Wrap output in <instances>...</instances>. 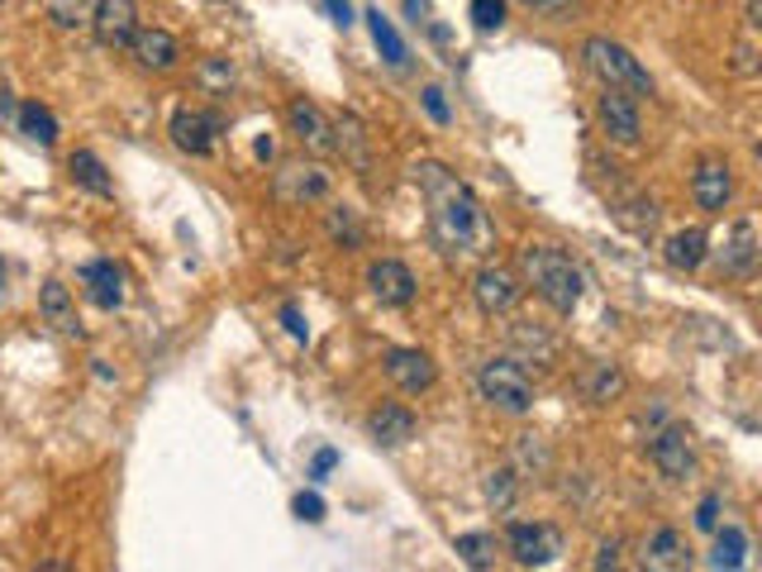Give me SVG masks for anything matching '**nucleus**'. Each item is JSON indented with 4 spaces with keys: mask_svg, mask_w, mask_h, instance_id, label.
Listing matches in <instances>:
<instances>
[{
    "mask_svg": "<svg viewBox=\"0 0 762 572\" xmlns=\"http://www.w3.org/2000/svg\"><path fill=\"white\" fill-rule=\"evenodd\" d=\"M515 468H496V472H491L486 477V501L491 505H496V511H511V505H515Z\"/></svg>",
    "mask_w": 762,
    "mask_h": 572,
    "instance_id": "obj_33",
    "label": "nucleus"
},
{
    "mask_svg": "<svg viewBox=\"0 0 762 572\" xmlns=\"http://www.w3.org/2000/svg\"><path fill=\"white\" fill-rule=\"evenodd\" d=\"M20 130L29 139H39V143H53L58 139V120H53V110H43L39 101H29V105H20Z\"/></svg>",
    "mask_w": 762,
    "mask_h": 572,
    "instance_id": "obj_31",
    "label": "nucleus"
},
{
    "mask_svg": "<svg viewBox=\"0 0 762 572\" xmlns=\"http://www.w3.org/2000/svg\"><path fill=\"white\" fill-rule=\"evenodd\" d=\"M743 14H749V20H743L749 29H762V0H749V10H743Z\"/></svg>",
    "mask_w": 762,
    "mask_h": 572,
    "instance_id": "obj_47",
    "label": "nucleus"
},
{
    "mask_svg": "<svg viewBox=\"0 0 762 572\" xmlns=\"http://www.w3.org/2000/svg\"><path fill=\"white\" fill-rule=\"evenodd\" d=\"M325 225H329V238H333V244H343V248H358V244H362V225H358V211H348V205H333Z\"/></svg>",
    "mask_w": 762,
    "mask_h": 572,
    "instance_id": "obj_32",
    "label": "nucleus"
},
{
    "mask_svg": "<svg viewBox=\"0 0 762 572\" xmlns=\"http://www.w3.org/2000/svg\"><path fill=\"white\" fill-rule=\"evenodd\" d=\"M519 267H524V277L534 282V292L544 296L558 315L577 310V300H581V273H577V263H572L567 253L548 248V244H529V248L519 253Z\"/></svg>",
    "mask_w": 762,
    "mask_h": 572,
    "instance_id": "obj_2",
    "label": "nucleus"
},
{
    "mask_svg": "<svg viewBox=\"0 0 762 572\" xmlns=\"http://www.w3.org/2000/svg\"><path fill=\"white\" fill-rule=\"evenodd\" d=\"M734 68H739L743 76H753V72H758V62H753V43H739V62H734Z\"/></svg>",
    "mask_w": 762,
    "mask_h": 572,
    "instance_id": "obj_44",
    "label": "nucleus"
},
{
    "mask_svg": "<svg viewBox=\"0 0 762 572\" xmlns=\"http://www.w3.org/2000/svg\"><path fill=\"white\" fill-rule=\"evenodd\" d=\"M368 24H372V39H377V48H381V58H387L391 68H405V43H401V34L391 29V20H381V10H368Z\"/></svg>",
    "mask_w": 762,
    "mask_h": 572,
    "instance_id": "obj_29",
    "label": "nucleus"
},
{
    "mask_svg": "<svg viewBox=\"0 0 762 572\" xmlns=\"http://www.w3.org/2000/svg\"><path fill=\"white\" fill-rule=\"evenodd\" d=\"M424 110H429V120H434V124H449L453 120L449 115V101H443L439 86H424Z\"/></svg>",
    "mask_w": 762,
    "mask_h": 572,
    "instance_id": "obj_39",
    "label": "nucleus"
},
{
    "mask_svg": "<svg viewBox=\"0 0 762 572\" xmlns=\"http://www.w3.org/2000/svg\"><path fill=\"white\" fill-rule=\"evenodd\" d=\"M472 24L482 29V34H496L505 24V0H472Z\"/></svg>",
    "mask_w": 762,
    "mask_h": 572,
    "instance_id": "obj_35",
    "label": "nucleus"
},
{
    "mask_svg": "<svg viewBox=\"0 0 762 572\" xmlns=\"http://www.w3.org/2000/svg\"><path fill=\"white\" fill-rule=\"evenodd\" d=\"M368 429H372V439L381 443V449H401V443L415 439V410L410 406H377L372 416H368Z\"/></svg>",
    "mask_w": 762,
    "mask_h": 572,
    "instance_id": "obj_16",
    "label": "nucleus"
},
{
    "mask_svg": "<svg viewBox=\"0 0 762 572\" xmlns=\"http://www.w3.org/2000/svg\"><path fill=\"white\" fill-rule=\"evenodd\" d=\"M333 468H339V453H333V449H320V453H315V468H310V477H315V482H325V477H329Z\"/></svg>",
    "mask_w": 762,
    "mask_h": 572,
    "instance_id": "obj_41",
    "label": "nucleus"
},
{
    "mask_svg": "<svg viewBox=\"0 0 762 572\" xmlns=\"http://www.w3.org/2000/svg\"><path fill=\"white\" fill-rule=\"evenodd\" d=\"M743 559H749V539H743V530H714V553H710V568H743Z\"/></svg>",
    "mask_w": 762,
    "mask_h": 572,
    "instance_id": "obj_27",
    "label": "nucleus"
},
{
    "mask_svg": "<svg viewBox=\"0 0 762 572\" xmlns=\"http://www.w3.org/2000/svg\"><path fill=\"white\" fill-rule=\"evenodd\" d=\"M600 124H606V134L615 143H625V149H634L643 134V124H639V101H634L629 91H619V86H606V95H600Z\"/></svg>",
    "mask_w": 762,
    "mask_h": 572,
    "instance_id": "obj_8",
    "label": "nucleus"
},
{
    "mask_svg": "<svg viewBox=\"0 0 762 572\" xmlns=\"http://www.w3.org/2000/svg\"><path fill=\"white\" fill-rule=\"evenodd\" d=\"M648 458H653V468L667 477V482H687L691 468H696V453H691V439L687 429H662V435H653V443H648Z\"/></svg>",
    "mask_w": 762,
    "mask_h": 572,
    "instance_id": "obj_7",
    "label": "nucleus"
},
{
    "mask_svg": "<svg viewBox=\"0 0 762 572\" xmlns=\"http://www.w3.org/2000/svg\"><path fill=\"white\" fill-rule=\"evenodd\" d=\"M457 559L467 568H491L496 563V534H482V530L457 534Z\"/></svg>",
    "mask_w": 762,
    "mask_h": 572,
    "instance_id": "obj_28",
    "label": "nucleus"
},
{
    "mask_svg": "<svg viewBox=\"0 0 762 572\" xmlns=\"http://www.w3.org/2000/svg\"><path fill=\"white\" fill-rule=\"evenodd\" d=\"M563 553V534L553 524H511V559L519 568H544Z\"/></svg>",
    "mask_w": 762,
    "mask_h": 572,
    "instance_id": "obj_5",
    "label": "nucleus"
},
{
    "mask_svg": "<svg viewBox=\"0 0 762 572\" xmlns=\"http://www.w3.org/2000/svg\"><path fill=\"white\" fill-rule=\"evenodd\" d=\"M581 391H586V401H591V406H606V401H615V396L625 391V372H619L615 362H596V368L581 377Z\"/></svg>",
    "mask_w": 762,
    "mask_h": 572,
    "instance_id": "obj_26",
    "label": "nucleus"
},
{
    "mask_svg": "<svg viewBox=\"0 0 762 572\" xmlns=\"http://www.w3.org/2000/svg\"><path fill=\"white\" fill-rule=\"evenodd\" d=\"M691 196H696V205H701V211L720 215L724 205H729V196H734V172H729V163H714V157H710V163L696 167Z\"/></svg>",
    "mask_w": 762,
    "mask_h": 572,
    "instance_id": "obj_14",
    "label": "nucleus"
},
{
    "mask_svg": "<svg viewBox=\"0 0 762 572\" xmlns=\"http://www.w3.org/2000/svg\"><path fill=\"white\" fill-rule=\"evenodd\" d=\"M91 14H95V0H48V20L58 29H82L91 24Z\"/></svg>",
    "mask_w": 762,
    "mask_h": 572,
    "instance_id": "obj_30",
    "label": "nucleus"
},
{
    "mask_svg": "<svg viewBox=\"0 0 762 572\" xmlns=\"http://www.w3.org/2000/svg\"><path fill=\"white\" fill-rule=\"evenodd\" d=\"M200 86H205V91H229V86H234L229 58H205V62H200Z\"/></svg>",
    "mask_w": 762,
    "mask_h": 572,
    "instance_id": "obj_34",
    "label": "nucleus"
},
{
    "mask_svg": "<svg viewBox=\"0 0 762 572\" xmlns=\"http://www.w3.org/2000/svg\"><path fill=\"white\" fill-rule=\"evenodd\" d=\"M519 6H529L538 14H548V20H572V10L581 6V0H519Z\"/></svg>",
    "mask_w": 762,
    "mask_h": 572,
    "instance_id": "obj_37",
    "label": "nucleus"
},
{
    "mask_svg": "<svg viewBox=\"0 0 762 572\" xmlns=\"http://www.w3.org/2000/svg\"><path fill=\"white\" fill-rule=\"evenodd\" d=\"M476 387H482V401L505 410V416H524V410L534 406V381L511 358H491L482 377H476Z\"/></svg>",
    "mask_w": 762,
    "mask_h": 572,
    "instance_id": "obj_4",
    "label": "nucleus"
},
{
    "mask_svg": "<svg viewBox=\"0 0 762 572\" xmlns=\"http://www.w3.org/2000/svg\"><path fill=\"white\" fill-rule=\"evenodd\" d=\"M381 368H387V377H391L401 391H429V387H434V377H439L434 358L420 354V348H391Z\"/></svg>",
    "mask_w": 762,
    "mask_h": 572,
    "instance_id": "obj_11",
    "label": "nucleus"
},
{
    "mask_svg": "<svg viewBox=\"0 0 762 572\" xmlns=\"http://www.w3.org/2000/svg\"><path fill=\"white\" fill-rule=\"evenodd\" d=\"M615 549H619V539H610V544H600L596 568H615V563H619V553H615Z\"/></svg>",
    "mask_w": 762,
    "mask_h": 572,
    "instance_id": "obj_45",
    "label": "nucleus"
},
{
    "mask_svg": "<svg viewBox=\"0 0 762 572\" xmlns=\"http://www.w3.org/2000/svg\"><path fill=\"white\" fill-rule=\"evenodd\" d=\"M82 282H86V296L101 310H115L120 300H124V273H120L115 263H86L82 267Z\"/></svg>",
    "mask_w": 762,
    "mask_h": 572,
    "instance_id": "obj_19",
    "label": "nucleus"
},
{
    "mask_svg": "<svg viewBox=\"0 0 762 572\" xmlns=\"http://www.w3.org/2000/svg\"><path fill=\"white\" fill-rule=\"evenodd\" d=\"M415 186L429 201V234H434L443 258H482L496 244V229H491L482 201L467 182H457V172H449L443 163H415Z\"/></svg>",
    "mask_w": 762,
    "mask_h": 572,
    "instance_id": "obj_1",
    "label": "nucleus"
},
{
    "mask_svg": "<svg viewBox=\"0 0 762 572\" xmlns=\"http://www.w3.org/2000/svg\"><path fill=\"white\" fill-rule=\"evenodd\" d=\"M281 325L291 329V339H310V329H306V320H300L296 306H281Z\"/></svg>",
    "mask_w": 762,
    "mask_h": 572,
    "instance_id": "obj_42",
    "label": "nucleus"
},
{
    "mask_svg": "<svg viewBox=\"0 0 762 572\" xmlns=\"http://www.w3.org/2000/svg\"><path fill=\"white\" fill-rule=\"evenodd\" d=\"M472 296L476 306H482L486 315H505L519 300V277L511 273V267H482V273L472 277Z\"/></svg>",
    "mask_w": 762,
    "mask_h": 572,
    "instance_id": "obj_10",
    "label": "nucleus"
},
{
    "mask_svg": "<svg viewBox=\"0 0 762 572\" xmlns=\"http://www.w3.org/2000/svg\"><path fill=\"white\" fill-rule=\"evenodd\" d=\"M368 286H372V296L381 300V306H410L415 300V292H420V282H415V273H410L405 263H395V258H381V263H372L368 267Z\"/></svg>",
    "mask_w": 762,
    "mask_h": 572,
    "instance_id": "obj_9",
    "label": "nucleus"
},
{
    "mask_svg": "<svg viewBox=\"0 0 762 572\" xmlns=\"http://www.w3.org/2000/svg\"><path fill=\"white\" fill-rule=\"evenodd\" d=\"M519 463L524 468H548V449L538 443V435H519Z\"/></svg>",
    "mask_w": 762,
    "mask_h": 572,
    "instance_id": "obj_38",
    "label": "nucleus"
},
{
    "mask_svg": "<svg viewBox=\"0 0 762 572\" xmlns=\"http://www.w3.org/2000/svg\"><path fill=\"white\" fill-rule=\"evenodd\" d=\"M706 229H677L672 238H667V263L677 267V273H696V267H701V258H706Z\"/></svg>",
    "mask_w": 762,
    "mask_h": 572,
    "instance_id": "obj_23",
    "label": "nucleus"
},
{
    "mask_svg": "<svg viewBox=\"0 0 762 572\" xmlns=\"http://www.w3.org/2000/svg\"><path fill=\"white\" fill-rule=\"evenodd\" d=\"M333 153H343L358 172L372 167V149H368V130H362L358 115H339L333 120Z\"/></svg>",
    "mask_w": 762,
    "mask_h": 572,
    "instance_id": "obj_20",
    "label": "nucleus"
},
{
    "mask_svg": "<svg viewBox=\"0 0 762 572\" xmlns=\"http://www.w3.org/2000/svg\"><path fill=\"white\" fill-rule=\"evenodd\" d=\"M325 10L333 14V24H353V6L348 0H325Z\"/></svg>",
    "mask_w": 762,
    "mask_h": 572,
    "instance_id": "obj_43",
    "label": "nucleus"
},
{
    "mask_svg": "<svg viewBox=\"0 0 762 572\" xmlns=\"http://www.w3.org/2000/svg\"><path fill=\"white\" fill-rule=\"evenodd\" d=\"M581 58H586V68H591L606 86L629 91L634 101H639V95H653V76H648V72L639 68V58H634L629 48H619L615 39H586Z\"/></svg>",
    "mask_w": 762,
    "mask_h": 572,
    "instance_id": "obj_3",
    "label": "nucleus"
},
{
    "mask_svg": "<svg viewBox=\"0 0 762 572\" xmlns=\"http://www.w3.org/2000/svg\"><path fill=\"white\" fill-rule=\"evenodd\" d=\"M296 515H300V520H310V524H315V520H325V501L315 497V491H300V497H296Z\"/></svg>",
    "mask_w": 762,
    "mask_h": 572,
    "instance_id": "obj_40",
    "label": "nucleus"
},
{
    "mask_svg": "<svg viewBox=\"0 0 762 572\" xmlns=\"http://www.w3.org/2000/svg\"><path fill=\"white\" fill-rule=\"evenodd\" d=\"M329 191V177L315 163H286L277 172V196L291 201V205H306V201H320Z\"/></svg>",
    "mask_w": 762,
    "mask_h": 572,
    "instance_id": "obj_15",
    "label": "nucleus"
},
{
    "mask_svg": "<svg viewBox=\"0 0 762 572\" xmlns=\"http://www.w3.org/2000/svg\"><path fill=\"white\" fill-rule=\"evenodd\" d=\"M39 310L48 315V325H58L62 334H82V325H76L72 292H68L62 282H43V292H39Z\"/></svg>",
    "mask_w": 762,
    "mask_h": 572,
    "instance_id": "obj_22",
    "label": "nucleus"
},
{
    "mask_svg": "<svg viewBox=\"0 0 762 572\" xmlns=\"http://www.w3.org/2000/svg\"><path fill=\"white\" fill-rule=\"evenodd\" d=\"M286 120H291L296 139L306 143L310 153H333V120H329L315 101H306V95H300V101H291V110H286Z\"/></svg>",
    "mask_w": 762,
    "mask_h": 572,
    "instance_id": "obj_13",
    "label": "nucleus"
},
{
    "mask_svg": "<svg viewBox=\"0 0 762 572\" xmlns=\"http://www.w3.org/2000/svg\"><path fill=\"white\" fill-rule=\"evenodd\" d=\"M68 172H72V182H76V186H86V191H91V196H101V201L115 196V182L105 177V167H101V157H95V153L76 149V153L68 157Z\"/></svg>",
    "mask_w": 762,
    "mask_h": 572,
    "instance_id": "obj_24",
    "label": "nucleus"
},
{
    "mask_svg": "<svg viewBox=\"0 0 762 572\" xmlns=\"http://www.w3.org/2000/svg\"><path fill=\"white\" fill-rule=\"evenodd\" d=\"M424 0H405V14H410V24H424Z\"/></svg>",
    "mask_w": 762,
    "mask_h": 572,
    "instance_id": "obj_46",
    "label": "nucleus"
},
{
    "mask_svg": "<svg viewBox=\"0 0 762 572\" xmlns=\"http://www.w3.org/2000/svg\"><path fill=\"white\" fill-rule=\"evenodd\" d=\"M0 282H6V273H0Z\"/></svg>",
    "mask_w": 762,
    "mask_h": 572,
    "instance_id": "obj_48",
    "label": "nucleus"
},
{
    "mask_svg": "<svg viewBox=\"0 0 762 572\" xmlns=\"http://www.w3.org/2000/svg\"><path fill=\"white\" fill-rule=\"evenodd\" d=\"M696 530H706V534L720 530V491L701 497V505H696Z\"/></svg>",
    "mask_w": 762,
    "mask_h": 572,
    "instance_id": "obj_36",
    "label": "nucleus"
},
{
    "mask_svg": "<svg viewBox=\"0 0 762 572\" xmlns=\"http://www.w3.org/2000/svg\"><path fill=\"white\" fill-rule=\"evenodd\" d=\"M511 344L519 348V354H534V362H558V339L544 329V325H534V320H519L515 329H511Z\"/></svg>",
    "mask_w": 762,
    "mask_h": 572,
    "instance_id": "obj_25",
    "label": "nucleus"
},
{
    "mask_svg": "<svg viewBox=\"0 0 762 572\" xmlns=\"http://www.w3.org/2000/svg\"><path fill=\"white\" fill-rule=\"evenodd\" d=\"M91 29L105 48H130L138 34V6L134 0H95Z\"/></svg>",
    "mask_w": 762,
    "mask_h": 572,
    "instance_id": "obj_6",
    "label": "nucleus"
},
{
    "mask_svg": "<svg viewBox=\"0 0 762 572\" xmlns=\"http://www.w3.org/2000/svg\"><path fill=\"white\" fill-rule=\"evenodd\" d=\"M643 563H648V568H687V563H691L687 534L672 530V524L653 530V534H648V544H643Z\"/></svg>",
    "mask_w": 762,
    "mask_h": 572,
    "instance_id": "obj_17",
    "label": "nucleus"
},
{
    "mask_svg": "<svg viewBox=\"0 0 762 572\" xmlns=\"http://www.w3.org/2000/svg\"><path fill=\"white\" fill-rule=\"evenodd\" d=\"M215 134H219V120L215 115H205V110H177L172 115V143H177L182 153H190V157H205L215 149Z\"/></svg>",
    "mask_w": 762,
    "mask_h": 572,
    "instance_id": "obj_12",
    "label": "nucleus"
},
{
    "mask_svg": "<svg viewBox=\"0 0 762 572\" xmlns=\"http://www.w3.org/2000/svg\"><path fill=\"white\" fill-rule=\"evenodd\" d=\"M130 48H134L138 68H148V72H167V68H177V39H172L167 29H138Z\"/></svg>",
    "mask_w": 762,
    "mask_h": 572,
    "instance_id": "obj_18",
    "label": "nucleus"
},
{
    "mask_svg": "<svg viewBox=\"0 0 762 572\" xmlns=\"http://www.w3.org/2000/svg\"><path fill=\"white\" fill-rule=\"evenodd\" d=\"M753 267H758V234H753V219H739L734 238H729V248H724V273L753 277Z\"/></svg>",
    "mask_w": 762,
    "mask_h": 572,
    "instance_id": "obj_21",
    "label": "nucleus"
}]
</instances>
